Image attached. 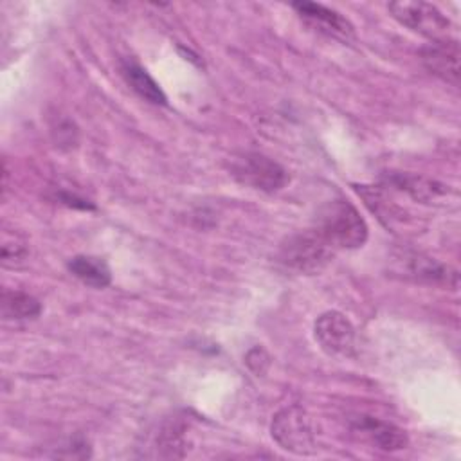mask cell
<instances>
[{
    "label": "cell",
    "instance_id": "6da1fadb",
    "mask_svg": "<svg viewBox=\"0 0 461 461\" xmlns=\"http://www.w3.org/2000/svg\"><path fill=\"white\" fill-rule=\"evenodd\" d=\"M322 240L335 250L358 249L367 240V225L360 212L346 200L326 203L313 227Z\"/></svg>",
    "mask_w": 461,
    "mask_h": 461
},
{
    "label": "cell",
    "instance_id": "7a4b0ae2",
    "mask_svg": "<svg viewBox=\"0 0 461 461\" xmlns=\"http://www.w3.org/2000/svg\"><path fill=\"white\" fill-rule=\"evenodd\" d=\"M322 236L315 229H308L286 238L277 250V263L295 274H319L335 256Z\"/></svg>",
    "mask_w": 461,
    "mask_h": 461
},
{
    "label": "cell",
    "instance_id": "3957f363",
    "mask_svg": "<svg viewBox=\"0 0 461 461\" xmlns=\"http://www.w3.org/2000/svg\"><path fill=\"white\" fill-rule=\"evenodd\" d=\"M274 441L283 448L297 456H310L317 450L315 429L312 418L297 405H290L276 412L270 425Z\"/></svg>",
    "mask_w": 461,
    "mask_h": 461
},
{
    "label": "cell",
    "instance_id": "277c9868",
    "mask_svg": "<svg viewBox=\"0 0 461 461\" xmlns=\"http://www.w3.org/2000/svg\"><path fill=\"white\" fill-rule=\"evenodd\" d=\"M230 175L238 182L265 193H276L288 182V173L281 164L263 153L254 151L236 157L230 162Z\"/></svg>",
    "mask_w": 461,
    "mask_h": 461
},
{
    "label": "cell",
    "instance_id": "5b68a950",
    "mask_svg": "<svg viewBox=\"0 0 461 461\" xmlns=\"http://www.w3.org/2000/svg\"><path fill=\"white\" fill-rule=\"evenodd\" d=\"M389 11L402 25L409 27L432 41H447L450 32V20L432 4L427 2H391Z\"/></svg>",
    "mask_w": 461,
    "mask_h": 461
},
{
    "label": "cell",
    "instance_id": "8992f818",
    "mask_svg": "<svg viewBox=\"0 0 461 461\" xmlns=\"http://www.w3.org/2000/svg\"><path fill=\"white\" fill-rule=\"evenodd\" d=\"M319 346L333 357H349L355 349V328L340 312H324L313 324Z\"/></svg>",
    "mask_w": 461,
    "mask_h": 461
},
{
    "label": "cell",
    "instance_id": "52a82bcc",
    "mask_svg": "<svg viewBox=\"0 0 461 461\" xmlns=\"http://www.w3.org/2000/svg\"><path fill=\"white\" fill-rule=\"evenodd\" d=\"M394 272L418 283L447 285L450 288L457 286V270L420 252H405L402 258H398Z\"/></svg>",
    "mask_w": 461,
    "mask_h": 461
},
{
    "label": "cell",
    "instance_id": "ba28073f",
    "mask_svg": "<svg viewBox=\"0 0 461 461\" xmlns=\"http://www.w3.org/2000/svg\"><path fill=\"white\" fill-rule=\"evenodd\" d=\"M292 7L297 11L301 20L317 32L346 43L355 40V27L339 11L315 2H295Z\"/></svg>",
    "mask_w": 461,
    "mask_h": 461
},
{
    "label": "cell",
    "instance_id": "9c48e42d",
    "mask_svg": "<svg viewBox=\"0 0 461 461\" xmlns=\"http://www.w3.org/2000/svg\"><path fill=\"white\" fill-rule=\"evenodd\" d=\"M353 429L358 434H362L371 445L385 452L402 450L409 443V438L403 429L373 416H358L353 421Z\"/></svg>",
    "mask_w": 461,
    "mask_h": 461
},
{
    "label": "cell",
    "instance_id": "30bf717a",
    "mask_svg": "<svg viewBox=\"0 0 461 461\" xmlns=\"http://www.w3.org/2000/svg\"><path fill=\"white\" fill-rule=\"evenodd\" d=\"M425 67L443 81L459 85V45L456 40L434 41L421 50Z\"/></svg>",
    "mask_w": 461,
    "mask_h": 461
},
{
    "label": "cell",
    "instance_id": "8fae6325",
    "mask_svg": "<svg viewBox=\"0 0 461 461\" xmlns=\"http://www.w3.org/2000/svg\"><path fill=\"white\" fill-rule=\"evenodd\" d=\"M385 182L400 191H405L411 198L423 203L436 202L448 193V185L411 173H391L387 175Z\"/></svg>",
    "mask_w": 461,
    "mask_h": 461
},
{
    "label": "cell",
    "instance_id": "7c38bea8",
    "mask_svg": "<svg viewBox=\"0 0 461 461\" xmlns=\"http://www.w3.org/2000/svg\"><path fill=\"white\" fill-rule=\"evenodd\" d=\"M121 74L126 81V85L144 101L151 103V104H166V94L162 92V88L158 86V83L148 74V70L144 67H140L139 63L126 59L121 63Z\"/></svg>",
    "mask_w": 461,
    "mask_h": 461
},
{
    "label": "cell",
    "instance_id": "4fadbf2b",
    "mask_svg": "<svg viewBox=\"0 0 461 461\" xmlns=\"http://www.w3.org/2000/svg\"><path fill=\"white\" fill-rule=\"evenodd\" d=\"M67 268L81 283L94 288H104L112 281L110 267L104 259L95 256H74L68 259Z\"/></svg>",
    "mask_w": 461,
    "mask_h": 461
},
{
    "label": "cell",
    "instance_id": "5bb4252c",
    "mask_svg": "<svg viewBox=\"0 0 461 461\" xmlns=\"http://www.w3.org/2000/svg\"><path fill=\"white\" fill-rule=\"evenodd\" d=\"M0 306L5 321H27L36 319L41 313L40 301L22 290H4Z\"/></svg>",
    "mask_w": 461,
    "mask_h": 461
},
{
    "label": "cell",
    "instance_id": "9a60e30c",
    "mask_svg": "<svg viewBox=\"0 0 461 461\" xmlns=\"http://www.w3.org/2000/svg\"><path fill=\"white\" fill-rule=\"evenodd\" d=\"M157 452L164 457H184L185 454V438L184 427L176 423L166 425L157 438Z\"/></svg>",
    "mask_w": 461,
    "mask_h": 461
},
{
    "label": "cell",
    "instance_id": "2e32d148",
    "mask_svg": "<svg viewBox=\"0 0 461 461\" xmlns=\"http://www.w3.org/2000/svg\"><path fill=\"white\" fill-rule=\"evenodd\" d=\"M245 364L247 367L256 375V376H261L267 373L268 366H270V357L268 353L261 348V346H256L252 348L247 355H245Z\"/></svg>",
    "mask_w": 461,
    "mask_h": 461
},
{
    "label": "cell",
    "instance_id": "e0dca14e",
    "mask_svg": "<svg viewBox=\"0 0 461 461\" xmlns=\"http://www.w3.org/2000/svg\"><path fill=\"white\" fill-rule=\"evenodd\" d=\"M27 258V249L23 243H5L2 247V263L4 267H18Z\"/></svg>",
    "mask_w": 461,
    "mask_h": 461
},
{
    "label": "cell",
    "instance_id": "ac0fdd59",
    "mask_svg": "<svg viewBox=\"0 0 461 461\" xmlns=\"http://www.w3.org/2000/svg\"><path fill=\"white\" fill-rule=\"evenodd\" d=\"M56 200L61 202V203H65V205H68V207H74V209H83V211L94 209V203H90L88 200H85V198H81V196H77V194H70V193H67V191H59V193L56 194Z\"/></svg>",
    "mask_w": 461,
    "mask_h": 461
}]
</instances>
